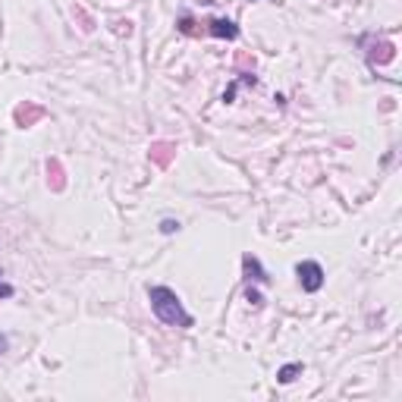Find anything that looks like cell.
Returning a JSON list of instances; mask_svg holds the SVG:
<instances>
[{
	"instance_id": "cell-11",
	"label": "cell",
	"mask_w": 402,
	"mask_h": 402,
	"mask_svg": "<svg viewBox=\"0 0 402 402\" xmlns=\"http://www.w3.org/2000/svg\"><path fill=\"white\" fill-rule=\"evenodd\" d=\"M245 302H249V305L254 308V311H261V308H264V296H261V292L254 290V283L245 286Z\"/></svg>"
},
{
	"instance_id": "cell-12",
	"label": "cell",
	"mask_w": 402,
	"mask_h": 402,
	"mask_svg": "<svg viewBox=\"0 0 402 402\" xmlns=\"http://www.w3.org/2000/svg\"><path fill=\"white\" fill-rule=\"evenodd\" d=\"M160 233H164V236H173V233H179V220H173V217L160 220Z\"/></svg>"
},
{
	"instance_id": "cell-4",
	"label": "cell",
	"mask_w": 402,
	"mask_h": 402,
	"mask_svg": "<svg viewBox=\"0 0 402 402\" xmlns=\"http://www.w3.org/2000/svg\"><path fill=\"white\" fill-rule=\"evenodd\" d=\"M148 157H151V164L154 167H160V170H167V167L176 160V142H151V148H148Z\"/></svg>"
},
{
	"instance_id": "cell-3",
	"label": "cell",
	"mask_w": 402,
	"mask_h": 402,
	"mask_svg": "<svg viewBox=\"0 0 402 402\" xmlns=\"http://www.w3.org/2000/svg\"><path fill=\"white\" fill-rule=\"evenodd\" d=\"M44 117H48V110H44L41 104H35V100H25V104H19L16 110H13V119H16V126H22V129L41 123Z\"/></svg>"
},
{
	"instance_id": "cell-8",
	"label": "cell",
	"mask_w": 402,
	"mask_h": 402,
	"mask_svg": "<svg viewBox=\"0 0 402 402\" xmlns=\"http://www.w3.org/2000/svg\"><path fill=\"white\" fill-rule=\"evenodd\" d=\"M48 186H51V192H63L66 189V173H63V167H60L57 157L48 160Z\"/></svg>"
},
{
	"instance_id": "cell-6",
	"label": "cell",
	"mask_w": 402,
	"mask_h": 402,
	"mask_svg": "<svg viewBox=\"0 0 402 402\" xmlns=\"http://www.w3.org/2000/svg\"><path fill=\"white\" fill-rule=\"evenodd\" d=\"M205 25H207V35L211 38H226V41H236L239 38V25L226 16H214V19H207Z\"/></svg>"
},
{
	"instance_id": "cell-9",
	"label": "cell",
	"mask_w": 402,
	"mask_h": 402,
	"mask_svg": "<svg viewBox=\"0 0 402 402\" xmlns=\"http://www.w3.org/2000/svg\"><path fill=\"white\" fill-rule=\"evenodd\" d=\"M302 371H305V361H290V365H283V368L277 371V384H283V387L292 384V380H296Z\"/></svg>"
},
{
	"instance_id": "cell-10",
	"label": "cell",
	"mask_w": 402,
	"mask_h": 402,
	"mask_svg": "<svg viewBox=\"0 0 402 402\" xmlns=\"http://www.w3.org/2000/svg\"><path fill=\"white\" fill-rule=\"evenodd\" d=\"M176 29L183 32V35H189V38H195V35H198V29H195V19H192L189 13H179V19H176Z\"/></svg>"
},
{
	"instance_id": "cell-1",
	"label": "cell",
	"mask_w": 402,
	"mask_h": 402,
	"mask_svg": "<svg viewBox=\"0 0 402 402\" xmlns=\"http://www.w3.org/2000/svg\"><path fill=\"white\" fill-rule=\"evenodd\" d=\"M148 302H151L154 318H157L160 324L179 327V330H186V327L195 324V318L186 311L183 299H179L176 292L170 290V286H148Z\"/></svg>"
},
{
	"instance_id": "cell-7",
	"label": "cell",
	"mask_w": 402,
	"mask_h": 402,
	"mask_svg": "<svg viewBox=\"0 0 402 402\" xmlns=\"http://www.w3.org/2000/svg\"><path fill=\"white\" fill-rule=\"evenodd\" d=\"M396 57V44L387 41V38H374L371 41V51H368V63L377 66V63H390Z\"/></svg>"
},
{
	"instance_id": "cell-13",
	"label": "cell",
	"mask_w": 402,
	"mask_h": 402,
	"mask_svg": "<svg viewBox=\"0 0 402 402\" xmlns=\"http://www.w3.org/2000/svg\"><path fill=\"white\" fill-rule=\"evenodd\" d=\"M236 66H239V70H254V57H252V53H239Z\"/></svg>"
},
{
	"instance_id": "cell-2",
	"label": "cell",
	"mask_w": 402,
	"mask_h": 402,
	"mask_svg": "<svg viewBox=\"0 0 402 402\" xmlns=\"http://www.w3.org/2000/svg\"><path fill=\"white\" fill-rule=\"evenodd\" d=\"M296 277H299L302 292H308V296L320 292V290H324V283H327V273H324V267H320L318 261H299V264H296Z\"/></svg>"
},
{
	"instance_id": "cell-16",
	"label": "cell",
	"mask_w": 402,
	"mask_h": 402,
	"mask_svg": "<svg viewBox=\"0 0 402 402\" xmlns=\"http://www.w3.org/2000/svg\"><path fill=\"white\" fill-rule=\"evenodd\" d=\"M4 352H6V337L0 333V355H4Z\"/></svg>"
},
{
	"instance_id": "cell-15",
	"label": "cell",
	"mask_w": 402,
	"mask_h": 402,
	"mask_svg": "<svg viewBox=\"0 0 402 402\" xmlns=\"http://www.w3.org/2000/svg\"><path fill=\"white\" fill-rule=\"evenodd\" d=\"M117 25H119V29H117L119 35H132V22H129V19H126V22H117Z\"/></svg>"
},
{
	"instance_id": "cell-14",
	"label": "cell",
	"mask_w": 402,
	"mask_h": 402,
	"mask_svg": "<svg viewBox=\"0 0 402 402\" xmlns=\"http://www.w3.org/2000/svg\"><path fill=\"white\" fill-rule=\"evenodd\" d=\"M13 292H16V290H13V286H10V283H0V299H10V296H13Z\"/></svg>"
},
{
	"instance_id": "cell-5",
	"label": "cell",
	"mask_w": 402,
	"mask_h": 402,
	"mask_svg": "<svg viewBox=\"0 0 402 402\" xmlns=\"http://www.w3.org/2000/svg\"><path fill=\"white\" fill-rule=\"evenodd\" d=\"M242 277H245V283H261V286L271 283V277H267L264 264H261V261L254 258L252 252H245V254H242Z\"/></svg>"
}]
</instances>
